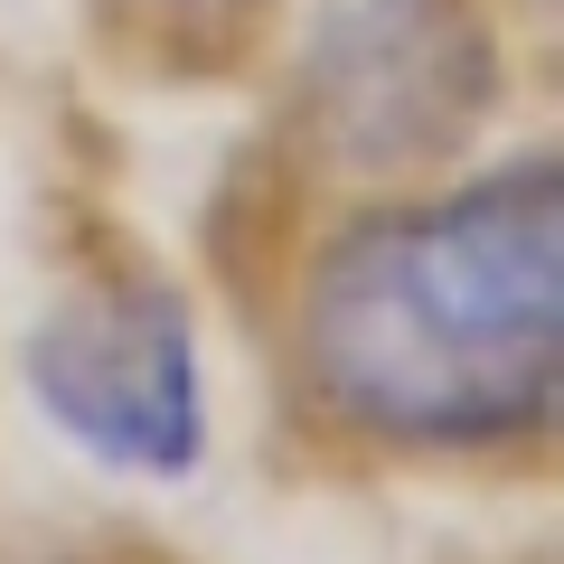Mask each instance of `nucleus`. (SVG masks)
I'll use <instances>...</instances> for the list:
<instances>
[{"instance_id":"f257e3e1","label":"nucleus","mask_w":564,"mask_h":564,"mask_svg":"<svg viewBox=\"0 0 564 564\" xmlns=\"http://www.w3.org/2000/svg\"><path fill=\"white\" fill-rule=\"evenodd\" d=\"M292 414L395 470H480L564 414V161L555 132L414 188L339 198L282 292Z\"/></svg>"},{"instance_id":"f03ea898","label":"nucleus","mask_w":564,"mask_h":564,"mask_svg":"<svg viewBox=\"0 0 564 564\" xmlns=\"http://www.w3.org/2000/svg\"><path fill=\"white\" fill-rule=\"evenodd\" d=\"M518 0H302L273 39V122L329 198L480 161L518 104Z\"/></svg>"},{"instance_id":"7ed1b4c3","label":"nucleus","mask_w":564,"mask_h":564,"mask_svg":"<svg viewBox=\"0 0 564 564\" xmlns=\"http://www.w3.org/2000/svg\"><path fill=\"white\" fill-rule=\"evenodd\" d=\"M29 414L85 470L132 489H180L217 452V386H207V321L161 254L113 245L47 273L10 339Z\"/></svg>"},{"instance_id":"20e7f679","label":"nucleus","mask_w":564,"mask_h":564,"mask_svg":"<svg viewBox=\"0 0 564 564\" xmlns=\"http://www.w3.org/2000/svg\"><path fill=\"white\" fill-rule=\"evenodd\" d=\"M141 20H161V29H188V39H236V29L273 20L282 0H132Z\"/></svg>"},{"instance_id":"39448f33","label":"nucleus","mask_w":564,"mask_h":564,"mask_svg":"<svg viewBox=\"0 0 564 564\" xmlns=\"http://www.w3.org/2000/svg\"><path fill=\"white\" fill-rule=\"evenodd\" d=\"M0 564H161V555H141V545H20Z\"/></svg>"},{"instance_id":"423d86ee","label":"nucleus","mask_w":564,"mask_h":564,"mask_svg":"<svg viewBox=\"0 0 564 564\" xmlns=\"http://www.w3.org/2000/svg\"><path fill=\"white\" fill-rule=\"evenodd\" d=\"M518 10H536V20H555V0H518Z\"/></svg>"}]
</instances>
